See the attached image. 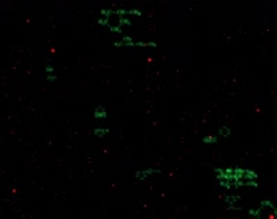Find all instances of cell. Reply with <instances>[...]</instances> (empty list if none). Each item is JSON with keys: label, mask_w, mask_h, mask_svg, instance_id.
<instances>
[{"label": "cell", "mask_w": 277, "mask_h": 219, "mask_svg": "<svg viewBox=\"0 0 277 219\" xmlns=\"http://www.w3.org/2000/svg\"><path fill=\"white\" fill-rule=\"evenodd\" d=\"M115 47H156V42H144V41H132V38L125 36L121 41L114 42Z\"/></svg>", "instance_id": "3957f363"}, {"label": "cell", "mask_w": 277, "mask_h": 219, "mask_svg": "<svg viewBox=\"0 0 277 219\" xmlns=\"http://www.w3.org/2000/svg\"><path fill=\"white\" fill-rule=\"evenodd\" d=\"M159 170L158 169H153V167H149V169H145V170H138V172L135 173V179L137 180H145L148 177H151L152 174H158Z\"/></svg>", "instance_id": "277c9868"}, {"label": "cell", "mask_w": 277, "mask_h": 219, "mask_svg": "<svg viewBox=\"0 0 277 219\" xmlns=\"http://www.w3.org/2000/svg\"><path fill=\"white\" fill-rule=\"evenodd\" d=\"M108 132H110L108 128H94V129H93V134H94V136H98V138L106 136Z\"/></svg>", "instance_id": "ba28073f"}, {"label": "cell", "mask_w": 277, "mask_h": 219, "mask_svg": "<svg viewBox=\"0 0 277 219\" xmlns=\"http://www.w3.org/2000/svg\"><path fill=\"white\" fill-rule=\"evenodd\" d=\"M215 174L219 181V186L231 190V188H239L242 186L257 187V173L250 169L242 167H226V169H215Z\"/></svg>", "instance_id": "6da1fadb"}, {"label": "cell", "mask_w": 277, "mask_h": 219, "mask_svg": "<svg viewBox=\"0 0 277 219\" xmlns=\"http://www.w3.org/2000/svg\"><path fill=\"white\" fill-rule=\"evenodd\" d=\"M93 117H94L96 120H106L107 118V109L101 106L96 107L94 111H93Z\"/></svg>", "instance_id": "5b68a950"}, {"label": "cell", "mask_w": 277, "mask_h": 219, "mask_svg": "<svg viewBox=\"0 0 277 219\" xmlns=\"http://www.w3.org/2000/svg\"><path fill=\"white\" fill-rule=\"evenodd\" d=\"M224 200H225V202L228 204L229 209H235V202L239 201V197H236V195H225Z\"/></svg>", "instance_id": "52a82bcc"}, {"label": "cell", "mask_w": 277, "mask_h": 219, "mask_svg": "<svg viewBox=\"0 0 277 219\" xmlns=\"http://www.w3.org/2000/svg\"><path fill=\"white\" fill-rule=\"evenodd\" d=\"M218 142V136H212V135H207L203 138V143L205 145H214V143Z\"/></svg>", "instance_id": "9c48e42d"}, {"label": "cell", "mask_w": 277, "mask_h": 219, "mask_svg": "<svg viewBox=\"0 0 277 219\" xmlns=\"http://www.w3.org/2000/svg\"><path fill=\"white\" fill-rule=\"evenodd\" d=\"M218 132H219V136H222V138H226V136L231 135V129L228 127H221Z\"/></svg>", "instance_id": "30bf717a"}, {"label": "cell", "mask_w": 277, "mask_h": 219, "mask_svg": "<svg viewBox=\"0 0 277 219\" xmlns=\"http://www.w3.org/2000/svg\"><path fill=\"white\" fill-rule=\"evenodd\" d=\"M249 219H276V209L270 200H263L257 209H249Z\"/></svg>", "instance_id": "7a4b0ae2"}, {"label": "cell", "mask_w": 277, "mask_h": 219, "mask_svg": "<svg viewBox=\"0 0 277 219\" xmlns=\"http://www.w3.org/2000/svg\"><path fill=\"white\" fill-rule=\"evenodd\" d=\"M45 73H47V82L48 83H52V82L56 79L55 72H54V66H52L51 63H48V65L45 66Z\"/></svg>", "instance_id": "8992f818"}]
</instances>
